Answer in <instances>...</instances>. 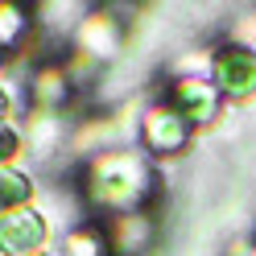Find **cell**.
Wrapping results in <instances>:
<instances>
[{
    "label": "cell",
    "instance_id": "6",
    "mask_svg": "<svg viewBox=\"0 0 256 256\" xmlns=\"http://www.w3.org/2000/svg\"><path fill=\"white\" fill-rule=\"evenodd\" d=\"M145 240H153V228H149V219L140 215V211L120 215L108 228V244L116 248V252H124V256H136L140 248H145Z\"/></svg>",
    "mask_w": 256,
    "mask_h": 256
},
{
    "label": "cell",
    "instance_id": "2",
    "mask_svg": "<svg viewBox=\"0 0 256 256\" xmlns=\"http://www.w3.org/2000/svg\"><path fill=\"white\" fill-rule=\"evenodd\" d=\"M211 83L228 104L256 100V50H244L236 42H223L211 50Z\"/></svg>",
    "mask_w": 256,
    "mask_h": 256
},
{
    "label": "cell",
    "instance_id": "5",
    "mask_svg": "<svg viewBox=\"0 0 256 256\" xmlns=\"http://www.w3.org/2000/svg\"><path fill=\"white\" fill-rule=\"evenodd\" d=\"M42 240H46V219L34 215V211L12 215L4 228H0V248H4L8 256H25V252H34Z\"/></svg>",
    "mask_w": 256,
    "mask_h": 256
},
{
    "label": "cell",
    "instance_id": "4",
    "mask_svg": "<svg viewBox=\"0 0 256 256\" xmlns=\"http://www.w3.org/2000/svg\"><path fill=\"white\" fill-rule=\"evenodd\" d=\"M140 140H145V149L157 153V157H178V153L190 149L194 128L162 100V104H153L145 116H140Z\"/></svg>",
    "mask_w": 256,
    "mask_h": 256
},
{
    "label": "cell",
    "instance_id": "3",
    "mask_svg": "<svg viewBox=\"0 0 256 256\" xmlns=\"http://www.w3.org/2000/svg\"><path fill=\"white\" fill-rule=\"evenodd\" d=\"M166 104L178 112L190 128H206V124L219 120V112H223L228 100L219 95V87L206 74H174L170 87H166Z\"/></svg>",
    "mask_w": 256,
    "mask_h": 256
},
{
    "label": "cell",
    "instance_id": "1",
    "mask_svg": "<svg viewBox=\"0 0 256 256\" xmlns=\"http://www.w3.org/2000/svg\"><path fill=\"white\" fill-rule=\"evenodd\" d=\"M87 186L100 206L132 215L153 194V166L140 153H100L87 170Z\"/></svg>",
    "mask_w": 256,
    "mask_h": 256
},
{
    "label": "cell",
    "instance_id": "7",
    "mask_svg": "<svg viewBox=\"0 0 256 256\" xmlns=\"http://www.w3.org/2000/svg\"><path fill=\"white\" fill-rule=\"evenodd\" d=\"M87 42V50H91V58H112L120 50V29L112 25V21H104V17H95V21H87L83 25V34H78Z\"/></svg>",
    "mask_w": 256,
    "mask_h": 256
}]
</instances>
